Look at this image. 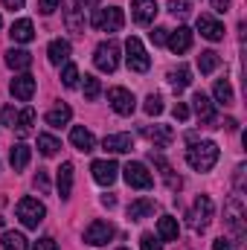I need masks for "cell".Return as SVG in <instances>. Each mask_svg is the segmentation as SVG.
Wrapping results in <instances>:
<instances>
[{"label": "cell", "mask_w": 247, "mask_h": 250, "mask_svg": "<svg viewBox=\"0 0 247 250\" xmlns=\"http://www.w3.org/2000/svg\"><path fill=\"white\" fill-rule=\"evenodd\" d=\"M212 93H215V102L218 105H233V87H230L227 79H218L215 87H212Z\"/></svg>", "instance_id": "cell-32"}, {"label": "cell", "mask_w": 247, "mask_h": 250, "mask_svg": "<svg viewBox=\"0 0 247 250\" xmlns=\"http://www.w3.org/2000/svg\"><path fill=\"white\" fill-rule=\"evenodd\" d=\"M125 62H128V67L134 73H145L151 67V59H148V53H145L140 38H128L125 41Z\"/></svg>", "instance_id": "cell-5"}, {"label": "cell", "mask_w": 247, "mask_h": 250, "mask_svg": "<svg viewBox=\"0 0 247 250\" xmlns=\"http://www.w3.org/2000/svg\"><path fill=\"white\" fill-rule=\"evenodd\" d=\"M143 137L148 143H154V148H169L175 140V131H172V125H145Z\"/></svg>", "instance_id": "cell-12"}, {"label": "cell", "mask_w": 247, "mask_h": 250, "mask_svg": "<svg viewBox=\"0 0 247 250\" xmlns=\"http://www.w3.org/2000/svg\"><path fill=\"white\" fill-rule=\"evenodd\" d=\"M23 3H26V0H3V6L12 9V12H15V9H23Z\"/></svg>", "instance_id": "cell-50"}, {"label": "cell", "mask_w": 247, "mask_h": 250, "mask_svg": "<svg viewBox=\"0 0 247 250\" xmlns=\"http://www.w3.org/2000/svg\"><path fill=\"white\" fill-rule=\"evenodd\" d=\"M3 224H6V218H3V215H0V227H3Z\"/></svg>", "instance_id": "cell-54"}, {"label": "cell", "mask_w": 247, "mask_h": 250, "mask_svg": "<svg viewBox=\"0 0 247 250\" xmlns=\"http://www.w3.org/2000/svg\"><path fill=\"white\" fill-rule=\"evenodd\" d=\"M148 35H151V41H154V44H166V38H169V29L157 26V29H151Z\"/></svg>", "instance_id": "cell-44"}, {"label": "cell", "mask_w": 247, "mask_h": 250, "mask_svg": "<svg viewBox=\"0 0 247 250\" xmlns=\"http://www.w3.org/2000/svg\"><path fill=\"white\" fill-rule=\"evenodd\" d=\"M224 128H227V131H236L239 123H236V120H224Z\"/></svg>", "instance_id": "cell-52"}, {"label": "cell", "mask_w": 247, "mask_h": 250, "mask_svg": "<svg viewBox=\"0 0 247 250\" xmlns=\"http://www.w3.org/2000/svg\"><path fill=\"white\" fill-rule=\"evenodd\" d=\"M0 23H3V21H0Z\"/></svg>", "instance_id": "cell-56"}, {"label": "cell", "mask_w": 247, "mask_h": 250, "mask_svg": "<svg viewBox=\"0 0 247 250\" xmlns=\"http://www.w3.org/2000/svg\"><path fill=\"white\" fill-rule=\"evenodd\" d=\"M102 148L105 151H114V154H125V151L134 148V137L131 134H108L102 140Z\"/></svg>", "instance_id": "cell-19"}, {"label": "cell", "mask_w": 247, "mask_h": 250, "mask_svg": "<svg viewBox=\"0 0 247 250\" xmlns=\"http://www.w3.org/2000/svg\"><path fill=\"white\" fill-rule=\"evenodd\" d=\"M189 9H192V3H189V0H169V12H172L175 18H186V15H189Z\"/></svg>", "instance_id": "cell-39"}, {"label": "cell", "mask_w": 247, "mask_h": 250, "mask_svg": "<svg viewBox=\"0 0 247 250\" xmlns=\"http://www.w3.org/2000/svg\"><path fill=\"white\" fill-rule=\"evenodd\" d=\"M32 123H35V111L26 108V111L18 114V120H15V131H18V134H29V131H32Z\"/></svg>", "instance_id": "cell-34"}, {"label": "cell", "mask_w": 247, "mask_h": 250, "mask_svg": "<svg viewBox=\"0 0 247 250\" xmlns=\"http://www.w3.org/2000/svg\"><path fill=\"white\" fill-rule=\"evenodd\" d=\"M178 236H181V224H178V218L163 215V218L157 221V239H160V242H175Z\"/></svg>", "instance_id": "cell-23"}, {"label": "cell", "mask_w": 247, "mask_h": 250, "mask_svg": "<svg viewBox=\"0 0 247 250\" xmlns=\"http://www.w3.org/2000/svg\"><path fill=\"white\" fill-rule=\"evenodd\" d=\"M6 64L12 70H29L32 67V53H26V50H9L6 53Z\"/></svg>", "instance_id": "cell-28"}, {"label": "cell", "mask_w": 247, "mask_h": 250, "mask_svg": "<svg viewBox=\"0 0 247 250\" xmlns=\"http://www.w3.org/2000/svg\"><path fill=\"white\" fill-rule=\"evenodd\" d=\"M172 114H175V120H178V123H186V120H189V108H186L184 102H178Z\"/></svg>", "instance_id": "cell-46"}, {"label": "cell", "mask_w": 247, "mask_h": 250, "mask_svg": "<svg viewBox=\"0 0 247 250\" xmlns=\"http://www.w3.org/2000/svg\"><path fill=\"white\" fill-rule=\"evenodd\" d=\"M47 59H50V64H64L67 59H70V41H64V38L50 41V47H47Z\"/></svg>", "instance_id": "cell-25"}, {"label": "cell", "mask_w": 247, "mask_h": 250, "mask_svg": "<svg viewBox=\"0 0 247 250\" xmlns=\"http://www.w3.org/2000/svg\"><path fill=\"white\" fill-rule=\"evenodd\" d=\"M44 215H47V207H44L38 198H21V201H18V218H21L23 227L35 230V227L44 221Z\"/></svg>", "instance_id": "cell-4"}, {"label": "cell", "mask_w": 247, "mask_h": 250, "mask_svg": "<svg viewBox=\"0 0 247 250\" xmlns=\"http://www.w3.org/2000/svg\"><path fill=\"white\" fill-rule=\"evenodd\" d=\"M15 120H18V111H15L12 105L0 111V123H3V125H9V128H15Z\"/></svg>", "instance_id": "cell-41"}, {"label": "cell", "mask_w": 247, "mask_h": 250, "mask_svg": "<svg viewBox=\"0 0 247 250\" xmlns=\"http://www.w3.org/2000/svg\"><path fill=\"white\" fill-rule=\"evenodd\" d=\"M70 143H73V146H76L79 151H84V154L96 148V140H93V134H90V131H87L84 125H76V128L70 131Z\"/></svg>", "instance_id": "cell-21"}, {"label": "cell", "mask_w": 247, "mask_h": 250, "mask_svg": "<svg viewBox=\"0 0 247 250\" xmlns=\"http://www.w3.org/2000/svg\"><path fill=\"white\" fill-rule=\"evenodd\" d=\"M140 248L143 250H163L160 248V239H154L151 233H143V236H140Z\"/></svg>", "instance_id": "cell-40"}, {"label": "cell", "mask_w": 247, "mask_h": 250, "mask_svg": "<svg viewBox=\"0 0 247 250\" xmlns=\"http://www.w3.org/2000/svg\"><path fill=\"white\" fill-rule=\"evenodd\" d=\"M93 64L102 70V73H114L120 67V47L117 41H102L93 53Z\"/></svg>", "instance_id": "cell-6"}, {"label": "cell", "mask_w": 247, "mask_h": 250, "mask_svg": "<svg viewBox=\"0 0 247 250\" xmlns=\"http://www.w3.org/2000/svg\"><path fill=\"white\" fill-rule=\"evenodd\" d=\"M169 84L175 87V90H184L192 84V70L189 67H178V70H172L169 73Z\"/></svg>", "instance_id": "cell-31"}, {"label": "cell", "mask_w": 247, "mask_h": 250, "mask_svg": "<svg viewBox=\"0 0 247 250\" xmlns=\"http://www.w3.org/2000/svg\"><path fill=\"white\" fill-rule=\"evenodd\" d=\"M227 224L233 227V233L242 239L245 236V207H242V195H233L227 204Z\"/></svg>", "instance_id": "cell-15"}, {"label": "cell", "mask_w": 247, "mask_h": 250, "mask_svg": "<svg viewBox=\"0 0 247 250\" xmlns=\"http://www.w3.org/2000/svg\"><path fill=\"white\" fill-rule=\"evenodd\" d=\"M117 250H128V248H117Z\"/></svg>", "instance_id": "cell-55"}, {"label": "cell", "mask_w": 247, "mask_h": 250, "mask_svg": "<svg viewBox=\"0 0 247 250\" xmlns=\"http://www.w3.org/2000/svg\"><path fill=\"white\" fill-rule=\"evenodd\" d=\"M192 108H195V114H198V120L201 123H206L209 128H215L218 125V117H215V105H212V99L206 96V93H195L192 96Z\"/></svg>", "instance_id": "cell-11"}, {"label": "cell", "mask_w": 247, "mask_h": 250, "mask_svg": "<svg viewBox=\"0 0 247 250\" xmlns=\"http://www.w3.org/2000/svg\"><path fill=\"white\" fill-rule=\"evenodd\" d=\"M29 157H32V148H29L26 143H15L12 151H9V163H12L15 172H23V169L29 166Z\"/></svg>", "instance_id": "cell-22"}, {"label": "cell", "mask_w": 247, "mask_h": 250, "mask_svg": "<svg viewBox=\"0 0 247 250\" xmlns=\"http://www.w3.org/2000/svg\"><path fill=\"white\" fill-rule=\"evenodd\" d=\"M212 212H215V207H212V198L209 195H201L195 204H192V209H189V227L195 230V233H204L206 227H209V221H212Z\"/></svg>", "instance_id": "cell-2"}, {"label": "cell", "mask_w": 247, "mask_h": 250, "mask_svg": "<svg viewBox=\"0 0 247 250\" xmlns=\"http://www.w3.org/2000/svg\"><path fill=\"white\" fill-rule=\"evenodd\" d=\"M123 178H125V184L128 187H134V189H151L154 187V178H151V172L145 169V163H128L123 169Z\"/></svg>", "instance_id": "cell-7"}, {"label": "cell", "mask_w": 247, "mask_h": 250, "mask_svg": "<svg viewBox=\"0 0 247 250\" xmlns=\"http://www.w3.org/2000/svg\"><path fill=\"white\" fill-rule=\"evenodd\" d=\"M90 23L99 32H120L125 26V15H123V9H117V6H111V9H93Z\"/></svg>", "instance_id": "cell-3"}, {"label": "cell", "mask_w": 247, "mask_h": 250, "mask_svg": "<svg viewBox=\"0 0 247 250\" xmlns=\"http://www.w3.org/2000/svg\"><path fill=\"white\" fill-rule=\"evenodd\" d=\"M59 6H62V0H38V12L41 15H53Z\"/></svg>", "instance_id": "cell-43"}, {"label": "cell", "mask_w": 247, "mask_h": 250, "mask_svg": "<svg viewBox=\"0 0 247 250\" xmlns=\"http://www.w3.org/2000/svg\"><path fill=\"white\" fill-rule=\"evenodd\" d=\"M35 250H59V245H56V239L44 236V239H38V242H35Z\"/></svg>", "instance_id": "cell-45"}, {"label": "cell", "mask_w": 247, "mask_h": 250, "mask_svg": "<svg viewBox=\"0 0 247 250\" xmlns=\"http://www.w3.org/2000/svg\"><path fill=\"white\" fill-rule=\"evenodd\" d=\"M212 250H236V245H233L230 239H224V236H221V239H215V242H212Z\"/></svg>", "instance_id": "cell-47"}, {"label": "cell", "mask_w": 247, "mask_h": 250, "mask_svg": "<svg viewBox=\"0 0 247 250\" xmlns=\"http://www.w3.org/2000/svg\"><path fill=\"white\" fill-rule=\"evenodd\" d=\"M186 163L195 169V172H209L215 163H218V146L212 140H201V143H192L186 148Z\"/></svg>", "instance_id": "cell-1"}, {"label": "cell", "mask_w": 247, "mask_h": 250, "mask_svg": "<svg viewBox=\"0 0 247 250\" xmlns=\"http://www.w3.org/2000/svg\"><path fill=\"white\" fill-rule=\"evenodd\" d=\"M108 102H111V108H114L120 117H131V114H134V108H137L134 93H131V90H125V87H111V90H108Z\"/></svg>", "instance_id": "cell-8"}, {"label": "cell", "mask_w": 247, "mask_h": 250, "mask_svg": "<svg viewBox=\"0 0 247 250\" xmlns=\"http://www.w3.org/2000/svg\"><path fill=\"white\" fill-rule=\"evenodd\" d=\"M70 120H73V111H70L67 105H59V108L47 111V117H44V123L50 125V128H64Z\"/></svg>", "instance_id": "cell-26"}, {"label": "cell", "mask_w": 247, "mask_h": 250, "mask_svg": "<svg viewBox=\"0 0 247 250\" xmlns=\"http://www.w3.org/2000/svg\"><path fill=\"white\" fill-rule=\"evenodd\" d=\"M9 90H12V96H15V99L29 102V99L35 96V76H29V73L15 76V79H12V84H9Z\"/></svg>", "instance_id": "cell-13"}, {"label": "cell", "mask_w": 247, "mask_h": 250, "mask_svg": "<svg viewBox=\"0 0 247 250\" xmlns=\"http://www.w3.org/2000/svg\"><path fill=\"white\" fill-rule=\"evenodd\" d=\"M102 207H108V209L117 207V198H114V195H102Z\"/></svg>", "instance_id": "cell-51"}, {"label": "cell", "mask_w": 247, "mask_h": 250, "mask_svg": "<svg viewBox=\"0 0 247 250\" xmlns=\"http://www.w3.org/2000/svg\"><path fill=\"white\" fill-rule=\"evenodd\" d=\"M35 189H38V192H44V195L50 192V178H47V172H44V169H38V175H35Z\"/></svg>", "instance_id": "cell-42"}, {"label": "cell", "mask_w": 247, "mask_h": 250, "mask_svg": "<svg viewBox=\"0 0 247 250\" xmlns=\"http://www.w3.org/2000/svg\"><path fill=\"white\" fill-rule=\"evenodd\" d=\"M143 111H145L148 117H157V114H163V99L151 93V96L145 99V105H143Z\"/></svg>", "instance_id": "cell-38"}, {"label": "cell", "mask_w": 247, "mask_h": 250, "mask_svg": "<svg viewBox=\"0 0 247 250\" xmlns=\"http://www.w3.org/2000/svg\"><path fill=\"white\" fill-rule=\"evenodd\" d=\"M212 9H215L218 15H224V12L230 9V0H212Z\"/></svg>", "instance_id": "cell-48"}, {"label": "cell", "mask_w": 247, "mask_h": 250, "mask_svg": "<svg viewBox=\"0 0 247 250\" xmlns=\"http://www.w3.org/2000/svg\"><path fill=\"white\" fill-rule=\"evenodd\" d=\"M166 44H169V50H172L175 56H184L186 50L192 47V29H189V26H178L175 32H169Z\"/></svg>", "instance_id": "cell-17"}, {"label": "cell", "mask_w": 247, "mask_h": 250, "mask_svg": "<svg viewBox=\"0 0 247 250\" xmlns=\"http://www.w3.org/2000/svg\"><path fill=\"white\" fill-rule=\"evenodd\" d=\"M0 245H3V250H26V236L23 233H6Z\"/></svg>", "instance_id": "cell-35"}, {"label": "cell", "mask_w": 247, "mask_h": 250, "mask_svg": "<svg viewBox=\"0 0 247 250\" xmlns=\"http://www.w3.org/2000/svg\"><path fill=\"white\" fill-rule=\"evenodd\" d=\"M79 3H82L84 9H90V6H99V0H79Z\"/></svg>", "instance_id": "cell-53"}, {"label": "cell", "mask_w": 247, "mask_h": 250, "mask_svg": "<svg viewBox=\"0 0 247 250\" xmlns=\"http://www.w3.org/2000/svg\"><path fill=\"white\" fill-rule=\"evenodd\" d=\"M79 67L76 64H70V62H64V70H62V84L64 87H76L79 84Z\"/></svg>", "instance_id": "cell-36"}, {"label": "cell", "mask_w": 247, "mask_h": 250, "mask_svg": "<svg viewBox=\"0 0 247 250\" xmlns=\"http://www.w3.org/2000/svg\"><path fill=\"white\" fill-rule=\"evenodd\" d=\"M198 32H201L206 41H221V38H224V23H218L212 15H201V18H198Z\"/></svg>", "instance_id": "cell-18"}, {"label": "cell", "mask_w": 247, "mask_h": 250, "mask_svg": "<svg viewBox=\"0 0 247 250\" xmlns=\"http://www.w3.org/2000/svg\"><path fill=\"white\" fill-rule=\"evenodd\" d=\"M218 64H221V56H218L215 50H204V53L198 56V70H201L204 76H209L212 70H218Z\"/></svg>", "instance_id": "cell-29"}, {"label": "cell", "mask_w": 247, "mask_h": 250, "mask_svg": "<svg viewBox=\"0 0 247 250\" xmlns=\"http://www.w3.org/2000/svg\"><path fill=\"white\" fill-rule=\"evenodd\" d=\"M102 93V82L96 76H84V99H96Z\"/></svg>", "instance_id": "cell-37"}, {"label": "cell", "mask_w": 247, "mask_h": 250, "mask_svg": "<svg viewBox=\"0 0 247 250\" xmlns=\"http://www.w3.org/2000/svg\"><path fill=\"white\" fill-rule=\"evenodd\" d=\"M56 184H59V195L67 201V198H70V192H73V163H62Z\"/></svg>", "instance_id": "cell-27"}, {"label": "cell", "mask_w": 247, "mask_h": 250, "mask_svg": "<svg viewBox=\"0 0 247 250\" xmlns=\"http://www.w3.org/2000/svg\"><path fill=\"white\" fill-rule=\"evenodd\" d=\"M9 35H12V41H15V44H29V41L35 38V26H32V21L21 18V21H15V23H12Z\"/></svg>", "instance_id": "cell-20"}, {"label": "cell", "mask_w": 247, "mask_h": 250, "mask_svg": "<svg viewBox=\"0 0 247 250\" xmlns=\"http://www.w3.org/2000/svg\"><path fill=\"white\" fill-rule=\"evenodd\" d=\"M59 148H62V143H59L56 137H50V134H38V151H41L44 157H56Z\"/></svg>", "instance_id": "cell-33"}, {"label": "cell", "mask_w": 247, "mask_h": 250, "mask_svg": "<svg viewBox=\"0 0 247 250\" xmlns=\"http://www.w3.org/2000/svg\"><path fill=\"white\" fill-rule=\"evenodd\" d=\"M90 172H93V181H96L99 187H111V184L117 181V172H120V166H117L114 160H93Z\"/></svg>", "instance_id": "cell-14"}, {"label": "cell", "mask_w": 247, "mask_h": 250, "mask_svg": "<svg viewBox=\"0 0 247 250\" xmlns=\"http://www.w3.org/2000/svg\"><path fill=\"white\" fill-rule=\"evenodd\" d=\"M154 201L151 198H137L131 207H128V218L131 221H143V218H148V215H154Z\"/></svg>", "instance_id": "cell-24"}, {"label": "cell", "mask_w": 247, "mask_h": 250, "mask_svg": "<svg viewBox=\"0 0 247 250\" xmlns=\"http://www.w3.org/2000/svg\"><path fill=\"white\" fill-rule=\"evenodd\" d=\"M236 187H239V192L245 189V163H242V166L236 169Z\"/></svg>", "instance_id": "cell-49"}, {"label": "cell", "mask_w": 247, "mask_h": 250, "mask_svg": "<svg viewBox=\"0 0 247 250\" xmlns=\"http://www.w3.org/2000/svg\"><path fill=\"white\" fill-rule=\"evenodd\" d=\"M64 3V23L70 32L76 35H84V9L79 0H62Z\"/></svg>", "instance_id": "cell-10"}, {"label": "cell", "mask_w": 247, "mask_h": 250, "mask_svg": "<svg viewBox=\"0 0 247 250\" xmlns=\"http://www.w3.org/2000/svg\"><path fill=\"white\" fill-rule=\"evenodd\" d=\"M114 236H117V230H114V224H111V221H93V224L84 230V242H87V245H93V248L108 245Z\"/></svg>", "instance_id": "cell-9"}, {"label": "cell", "mask_w": 247, "mask_h": 250, "mask_svg": "<svg viewBox=\"0 0 247 250\" xmlns=\"http://www.w3.org/2000/svg\"><path fill=\"white\" fill-rule=\"evenodd\" d=\"M157 3L154 0H131V18L140 23V26H148L154 18H157Z\"/></svg>", "instance_id": "cell-16"}, {"label": "cell", "mask_w": 247, "mask_h": 250, "mask_svg": "<svg viewBox=\"0 0 247 250\" xmlns=\"http://www.w3.org/2000/svg\"><path fill=\"white\" fill-rule=\"evenodd\" d=\"M151 160H154V166L160 169V175L166 178V184H169V189H181V184H184V181H181V178H175L172 166H169V163H166V160H163L160 154H151Z\"/></svg>", "instance_id": "cell-30"}]
</instances>
